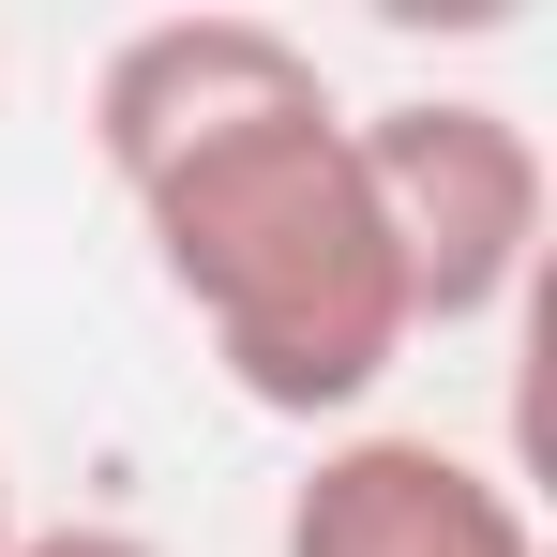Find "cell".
<instances>
[{
  "instance_id": "cell-1",
  "label": "cell",
  "mask_w": 557,
  "mask_h": 557,
  "mask_svg": "<svg viewBox=\"0 0 557 557\" xmlns=\"http://www.w3.org/2000/svg\"><path fill=\"white\" fill-rule=\"evenodd\" d=\"M136 242H151L166 301L211 332L226 392L272 407V422H347L422 347L376 182L347 151V106H286V121H242V136L182 151V166H151Z\"/></svg>"
},
{
  "instance_id": "cell-2",
  "label": "cell",
  "mask_w": 557,
  "mask_h": 557,
  "mask_svg": "<svg viewBox=\"0 0 557 557\" xmlns=\"http://www.w3.org/2000/svg\"><path fill=\"white\" fill-rule=\"evenodd\" d=\"M392 226V272H407V332H482L512 317V286L543 272V136L482 91H407L347 121Z\"/></svg>"
},
{
  "instance_id": "cell-3",
  "label": "cell",
  "mask_w": 557,
  "mask_h": 557,
  "mask_svg": "<svg viewBox=\"0 0 557 557\" xmlns=\"http://www.w3.org/2000/svg\"><path fill=\"white\" fill-rule=\"evenodd\" d=\"M286 106H332L301 30H272V15H151L91 76V151H106V182L136 196L151 166H182L211 136H242V121H286Z\"/></svg>"
},
{
  "instance_id": "cell-4",
  "label": "cell",
  "mask_w": 557,
  "mask_h": 557,
  "mask_svg": "<svg viewBox=\"0 0 557 557\" xmlns=\"http://www.w3.org/2000/svg\"><path fill=\"white\" fill-rule=\"evenodd\" d=\"M286 557H543V528L482 453L362 422L286 482Z\"/></svg>"
},
{
  "instance_id": "cell-5",
  "label": "cell",
  "mask_w": 557,
  "mask_h": 557,
  "mask_svg": "<svg viewBox=\"0 0 557 557\" xmlns=\"http://www.w3.org/2000/svg\"><path fill=\"white\" fill-rule=\"evenodd\" d=\"M15 557H166L151 528H106V512H76V528H15Z\"/></svg>"
},
{
  "instance_id": "cell-6",
  "label": "cell",
  "mask_w": 557,
  "mask_h": 557,
  "mask_svg": "<svg viewBox=\"0 0 557 557\" xmlns=\"http://www.w3.org/2000/svg\"><path fill=\"white\" fill-rule=\"evenodd\" d=\"M0 557H15V467H0Z\"/></svg>"
}]
</instances>
